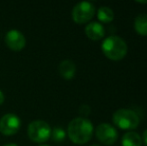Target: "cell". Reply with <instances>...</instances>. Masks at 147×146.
Masks as SVG:
<instances>
[{
	"label": "cell",
	"mask_w": 147,
	"mask_h": 146,
	"mask_svg": "<svg viewBox=\"0 0 147 146\" xmlns=\"http://www.w3.org/2000/svg\"><path fill=\"white\" fill-rule=\"evenodd\" d=\"M51 127L44 120H34L27 127L28 137L36 143L46 142L51 137Z\"/></svg>",
	"instance_id": "obj_4"
},
{
	"label": "cell",
	"mask_w": 147,
	"mask_h": 146,
	"mask_svg": "<svg viewBox=\"0 0 147 146\" xmlns=\"http://www.w3.org/2000/svg\"><path fill=\"white\" fill-rule=\"evenodd\" d=\"M4 146H18L17 144H15V143H9V144H6Z\"/></svg>",
	"instance_id": "obj_19"
},
{
	"label": "cell",
	"mask_w": 147,
	"mask_h": 146,
	"mask_svg": "<svg viewBox=\"0 0 147 146\" xmlns=\"http://www.w3.org/2000/svg\"><path fill=\"white\" fill-rule=\"evenodd\" d=\"M122 146H141L142 139L137 132L128 131L122 136Z\"/></svg>",
	"instance_id": "obj_11"
},
{
	"label": "cell",
	"mask_w": 147,
	"mask_h": 146,
	"mask_svg": "<svg viewBox=\"0 0 147 146\" xmlns=\"http://www.w3.org/2000/svg\"><path fill=\"white\" fill-rule=\"evenodd\" d=\"M67 135L70 140L75 144H85L92 138L93 124L87 118L76 117L68 124Z\"/></svg>",
	"instance_id": "obj_1"
},
{
	"label": "cell",
	"mask_w": 147,
	"mask_h": 146,
	"mask_svg": "<svg viewBox=\"0 0 147 146\" xmlns=\"http://www.w3.org/2000/svg\"><path fill=\"white\" fill-rule=\"evenodd\" d=\"M95 14V6L91 2L82 1L77 3L72 9V19L77 24L87 23Z\"/></svg>",
	"instance_id": "obj_5"
},
{
	"label": "cell",
	"mask_w": 147,
	"mask_h": 146,
	"mask_svg": "<svg viewBox=\"0 0 147 146\" xmlns=\"http://www.w3.org/2000/svg\"><path fill=\"white\" fill-rule=\"evenodd\" d=\"M90 111H91L90 106L87 105V104H82L79 107V113H80V115L83 116V118H85L86 116H88V115L90 114Z\"/></svg>",
	"instance_id": "obj_15"
},
{
	"label": "cell",
	"mask_w": 147,
	"mask_h": 146,
	"mask_svg": "<svg viewBox=\"0 0 147 146\" xmlns=\"http://www.w3.org/2000/svg\"><path fill=\"white\" fill-rule=\"evenodd\" d=\"M21 127V120L16 114L7 113L0 119V132L6 136L14 135Z\"/></svg>",
	"instance_id": "obj_7"
},
{
	"label": "cell",
	"mask_w": 147,
	"mask_h": 146,
	"mask_svg": "<svg viewBox=\"0 0 147 146\" xmlns=\"http://www.w3.org/2000/svg\"><path fill=\"white\" fill-rule=\"evenodd\" d=\"M39 146H49V145H46V144H42V145H39Z\"/></svg>",
	"instance_id": "obj_20"
},
{
	"label": "cell",
	"mask_w": 147,
	"mask_h": 146,
	"mask_svg": "<svg viewBox=\"0 0 147 146\" xmlns=\"http://www.w3.org/2000/svg\"><path fill=\"white\" fill-rule=\"evenodd\" d=\"M85 34L89 39L97 41L102 39L105 35L104 26L99 22H90L85 27Z\"/></svg>",
	"instance_id": "obj_9"
},
{
	"label": "cell",
	"mask_w": 147,
	"mask_h": 146,
	"mask_svg": "<svg viewBox=\"0 0 147 146\" xmlns=\"http://www.w3.org/2000/svg\"><path fill=\"white\" fill-rule=\"evenodd\" d=\"M92 146H99V145H92Z\"/></svg>",
	"instance_id": "obj_21"
},
{
	"label": "cell",
	"mask_w": 147,
	"mask_h": 146,
	"mask_svg": "<svg viewBox=\"0 0 147 146\" xmlns=\"http://www.w3.org/2000/svg\"><path fill=\"white\" fill-rule=\"evenodd\" d=\"M5 43L11 50L20 51L25 47L26 38L19 30L12 29L6 33L5 35Z\"/></svg>",
	"instance_id": "obj_8"
},
{
	"label": "cell",
	"mask_w": 147,
	"mask_h": 146,
	"mask_svg": "<svg viewBox=\"0 0 147 146\" xmlns=\"http://www.w3.org/2000/svg\"><path fill=\"white\" fill-rule=\"evenodd\" d=\"M134 29L138 35L147 36V14H139L134 20Z\"/></svg>",
	"instance_id": "obj_12"
},
{
	"label": "cell",
	"mask_w": 147,
	"mask_h": 146,
	"mask_svg": "<svg viewBox=\"0 0 147 146\" xmlns=\"http://www.w3.org/2000/svg\"><path fill=\"white\" fill-rule=\"evenodd\" d=\"M51 137L55 142H62L66 137V132L60 126H56L51 130Z\"/></svg>",
	"instance_id": "obj_14"
},
{
	"label": "cell",
	"mask_w": 147,
	"mask_h": 146,
	"mask_svg": "<svg viewBox=\"0 0 147 146\" xmlns=\"http://www.w3.org/2000/svg\"><path fill=\"white\" fill-rule=\"evenodd\" d=\"M101 49L103 54L112 61L122 60L128 51L127 43L125 40L116 35L106 37L101 44Z\"/></svg>",
	"instance_id": "obj_2"
},
{
	"label": "cell",
	"mask_w": 147,
	"mask_h": 146,
	"mask_svg": "<svg viewBox=\"0 0 147 146\" xmlns=\"http://www.w3.org/2000/svg\"><path fill=\"white\" fill-rule=\"evenodd\" d=\"M112 121L115 126L122 130L132 131L140 124V117L135 111L131 109L121 108L113 113Z\"/></svg>",
	"instance_id": "obj_3"
},
{
	"label": "cell",
	"mask_w": 147,
	"mask_h": 146,
	"mask_svg": "<svg viewBox=\"0 0 147 146\" xmlns=\"http://www.w3.org/2000/svg\"><path fill=\"white\" fill-rule=\"evenodd\" d=\"M95 135L99 142L106 146L113 145L118 139V132L109 123H101L96 127Z\"/></svg>",
	"instance_id": "obj_6"
},
{
	"label": "cell",
	"mask_w": 147,
	"mask_h": 146,
	"mask_svg": "<svg viewBox=\"0 0 147 146\" xmlns=\"http://www.w3.org/2000/svg\"><path fill=\"white\" fill-rule=\"evenodd\" d=\"M58 71L60 75L66 80H70L75 76L76 73V65L72 60L66 59L60 62L58 66Z\"/></svg>",
	"instance_id": "obj_10"
},
{
	"label": "cell",
	"mask_w": 147,
	"mask_h": 146,
	"mask_svg": "<svg viewBox=\"0 0 147 146\" xmlns=\"http://www.w3.org/2000/svg\"><path fill=\"white\" fill-rule=\"evenodd\" d=\"M136 2L139 4H147V0H145V1H136Z\"/></svg>",
	"instance_id": "obj_18"
},
{
	"label": "cell",
	"mask_w": 147,
	"mask_h": 146,
	"mask_svg": "<svg viewBox=\"0 0 147 146\" xmlns=\"http://www.w3.org/2000/svg\"><path fill=\"white\" fill-rule=\"evenodd\" d=\"M97 18L102 23H110L114 20V12L107 6H101L97 11Z\"/></svg>",
	"instance_id": "obj_13"
},
{
	"label": "cell",
	"mask_w": 147,
	"mask_h": 146,
	"mask_svg": "<svg viewBox=\"0 0 147 146\" xmlns=\"http://www.w3.org/2000/svg\"><path fill=\"white\" fill-rule=\"evenodd\" d=\"M141 139H142V142L145 144V146H147V129H146V130H144Z\"/></svg>",
	"instance_id": "obj_16"
},
{
	"label": "cell",
	"mask_w": 147,
	"mask_h": 146,
	"mask_svg": "<svg viewBox=\"0 0 147 146\" xmlns=\"http://www.w3.org/2000/svg\"><path fill=\"white\" fill-rule=\"evenodd\" d=\"M4 100H5V96H4V93L0 90V105L3 104Z\"/></svg>",
	"instance_id": "obj_17"
}]
</instances>
